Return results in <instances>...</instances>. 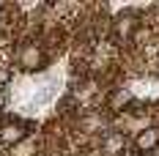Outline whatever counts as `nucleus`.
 I'll list each match as a JSON object with an SVG mask.
<instances>
[{
    "label": "nucleus",
    "instance_id": "nucleus-1",
    "mask_svg": "<svg viewBox=\"0 0 159 156\" xmlns=\"http://www.w3.org/2000/svg\"><path fill=\"white\" fill-rule=\"evenodd\" d=\"M11 66H16L22 74H39L49 66V49L41 38H25L11 52Z\"/></svg>",
    "mask_w": 159,
    "mask_h": 156
},
{
    "label": "nucleus",
    "instance_id": "nucleus-2",
    "mask_svg": "<svg viewBox=\"0 0 159 156\" xmlns=\"http://www.w3.org/2000/svg\"><path fill=\"white\" fill-rule=\"evenodd\" d=\"M140 30H143V19L137 16V11H121V14L112 16V22H110V38L115 47L132 44Z\"/></svg>",
    "mask_w": 159,
    "mask_h": 156
},
{
    "label": "nucleus",
    "instance_id": "nucleus-3",
    "mask_svg": "<svg viewBox=\"0 0 159 156\" xmlns=\"http://www.w3.org/2000/svg\"><path fill=\"white\" fill-rule=\"evenodd\" d=\"M33 123L19 118V115H8L0 121V148H16L30 137Z\"/></svg>",
    "mask_w": 159,
    "mask_h": 156
},
{
    "label": "nucleus",
    "instance_id": "nucleus-4",
    "mask_svg": "<svg viewBox=\"0 0 159 156\" xmlns=\"http://www.w3.org/2000/svg\"><path fill=\"white\" fill-rule=\"evenodd\" d=\"M74 129H77V134H82V137H102L110 126H107V115L102 109H82L77 115Z\"/></svg>",
    "mask_w": 159,
    "mask_h": 156
},
{
    "label": "nucleus",
    "instance_id": "nucleus-5",
    "mask_svg": "<svg viewBox=\"0 0 159 156\" xmlns=\"http://www.w3.org/2000/svg\"><path fill=\"white\" fill-rule=\"evenodd\" d=\"M129 151V137L121 129H107L96 140V154L99 156H124Z\"/></svg>",
    "mask_w": 159,
    "mask_h": 156
},
{
    "label": "nucleus",
    "instance_id": "nucleus-6",
    "mask_svg": "<svg viewBox=\"0 0 159 156\" xmlns=\"http://www.w3.org/2000/svg\"><path fill=\"white\" fill-rule=\"evenodd\" d=\"M129 145H132V148H134L140 156H154V154L159 151V126L151 123V126L137 129Z\"/></svg>",
    "mask_w": 159,
    "mask_h": 156
},
{
    "label": "nucleus",
    "instance_id": "nucleus-7",
    "mask_svg": "<svg viewBox=\"0 0 159 156\" xmlns=\"http://www.w3.org/2000/svg\"><path fill=\"white\" fill-rule=\"evenodd\" d=\"M132 104H134V96H132V91H129V88H124V85L110 88V91H107V96H104V109H107V112H112V115L126 112Z\"/></svg>",
    "mask_w": 159,
    "mask_h": 156
},
{
    "label": "nucleus",
    "instance_id": "nucleus-8",
    "mask_svg": "<svg viewBox=\"0 0 159 156\" xmlns=\"http://www.w3.org/2000/svg\"><path fill=\"white\" fill-rule=\"evenodd\" d=\"M16 28L14 22V14H11V8H6L3 14H0V41L6 38V36H11V30Z\"/></svg>",
    "mask_w": 159,
    "mask_h": 156
},
{
    "label": "nucleus",
    "instance_id": "nucleus-9",
    "mask_svg": "<svg viewBox=\"0 0 159 156\" xmlns=\"http://www.w3.org/2000/svg\"><path fill=\"white\" fill-rule=\"evenodd\" d=\"M6 104H8V93H6V88H0V112L6 109Z\"/></svg>",
    "mask_w": 159,
    "mask_h": 156
},
{
    "label": "nucleus",
    "instance_id": "nucleus-10",
    "mask_svg": "<svg viewBox=\"0 0 159 156\" xmlns=\"http://www.w3.org/2000/svg\"><path fill=\"white\" fill-rule=\"evenodd\" d=\"M6 8H8V3H6V0H0V14H3Z\"/></svg>",
    "mask_w": 159,
    "mask_h": 156
},
{
    "label": "nucleus",
    "instance_id": "nucleus-11",
    "mask_svg": "<svg viewBox=\"0 0 159 156\" xmlns=\"http://www.w3.org/2000/svg\"><path fill=\"white\" fill-rule=\"evenodd\" d=\"M0 156H6V154H3V148H0Z\"/></svg>",
    "mask_w": 159,
    "mask_h": 156
}]
</instances>
